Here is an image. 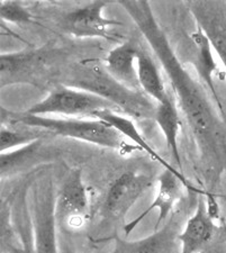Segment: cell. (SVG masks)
Returning a JSON list of instances; mask_svg holds the SVG:
<instances>
[{
  "label": "cell",
  "instance_id": "obj_6",
  "mask_svg": "<svg viewBox=\"0 0 226 253\" xmlns=\"http://www.w3.org/2000/svg\"><path fill=\"white\" fill-rule=\"evenodd\" d=\"M153 183L151 175L139 171H126L116 178L107 191L104 208L113 221H121Z\"/></svg>",
  "mask_w": 226,
  "mask_h": 253
},
{
  "label": "cell",
  "instance_id": "obj_10",
  "mask_svg": "<svg viewBox=\"0 0 226 253\" xmlns=\"http://www.w3.org/2000/svg\"><path fill=\"white\" fill-rule=\"evenodd\" d=\"M187 187L189 188V182L183 174L176 173L174 171L167 170L162 172L158 180V190L155 194L154 201L151 205L138 215L133 221L127 223L124 226V232L130 234L135 227H136L142 219H144L146 215H149L152 211H158V219L155 223V231L159 230L160 225L166 221L168 216L174 210L177 202L181 198L182 188Z\"/></svg>",
  "mask_w": 226,
  "mask_h": 253
},
{
  "label": "cell",
  "instance_id": "obj_5",
  "mask_svg": "<svg viewBox=\"0 0 226 253\" xmlns=\"http://www.w3.org/2000/svg\"><path fill=\"white\" fill-rule=\"evenodd\" d=\"M32 225L34 244L32 253H61L56 235L55 199L50 180L41 179L31 190Z\"/></svg>",
  "mask_w": 226,
  "mask_h": 253
},
{
  "label": "cell",
  "instance_id": "obj_7",
  "mask_svg": "<svg viewBox=\"0 0 226 253\" xmlns=\"http://www.w3.org/2000/svg\"><path fill=\"white\" fill-rule=\"evenodd\" d=\"M106 7L105 1H92L70 11L63 18V30L76 39L109 40L112 27L121 23L105 17Z\"/></svg>",
  "mask_w": 226,
  "mask_h": 253
},
{
  "label": "cell",
  "instance_id": "obj_4",
  "mask_svg": "<svg viewBox=\"0 0 226 253\" xmlns=\"http://www.w3.org/2000/svg\"><path fill=\"white\" fill-rule=\"evenodd\" d=\"M102 111L117 112L112 104L91 92L60 84L26 113L36 116L94 118Z\"/></svg>",
  "mask_w": 226,
  "mask_h": 253
},
{
  "label": "cell",
  "instance_id": "obj_16",
  "mask_svg": "<svg viewBox=\"0 0 226 253\" xmlns=\"http://www.w3.org/2000/svg\"><path fill=\"white\" fill-rule=\"evenodd\" d=\"M94 118H97V120H101L106 122L107 124H109L112 127L116 129L121 135L127 138V140L132 141L134 143L135 148L144 151V152L146 154H149L152 159H154L155 161L161 163V165L164 167V169L174 171L176 173L182 174V172H180V171L174 168L170 163H168L166 160H164L160 154H158V152H155L154 149L152 148L149 143L146 142L145 138L143 137L141 132H139L138 128L136 127V125H135V121L132 120V118L127 117L125 115H123V114H120L114 111H102L100 113H98L97 115L94 116Z\"/></svg>",
  "mask_w": 226,
  "mask_h": 253
},
{
  "label": "cell",
  "instance_id": "obj_2",
  "mask_svg": "<svg viewBox=\"0 0 226 253\" xmlns=\"http://www.w3.org/2000/svg\"><path fill=\"white\" fill-rule=\"evenodd\" d=\"M65 85L81 89L108 101L117 113L135 122L154 120L157 104L141 90H134L116 80L106 70L104 63L85 60L70 69Z\"/></svg>",
  "mask_w": 226,
  "mask_h": 253
},
{
  "label": "cell",
  "instance_id": "obj_1",
  "mask_svg": "<svg viewBox=\"0 0 226 253\" xmlns=\"http://www.w3.org/2000/svg\"><path fill=\"white\" fill-rule=\"evenodd\" d=\"M118 5L132 18L166 72L204 166L214 173H220L226 167V129L207 90L194 79L177 55L149 2L135 0L118 1Z\"/></svg>",
  "mask_w": 226,
  "mask_h": 253
},
{
  "label": "cell",
  "instance_id": "obj_11",
  "mask_svg": "<svg viewBox=\"0 0 226 253\" xmlns=\"http://www.w3.org/2000/svg\"><path fill=\"white\" fill-rule=\"evenodd\" d=\"M89 207L88 190L80 170H73L65 179L55 199L57 223L80 222Z\"/></svg>",
  "mask_w": 226,
  "mask_h": 253
},
{
  "label": "cell",
  "instance_id": "obj_18",
  "mask_svg": "<svg viewBox=\"0 0 226 253\" xmlns=\"http://www.w3.org/2000/svg\"><path fill=\"white\" fill-rule=\"evenodd\" d=\"M154 121L160 129L162 130L168 149L170 150L180 171H182L181 159H180L179 152V132L180 127H181V120H180L178 107H177L175 101L171 99L168 103L158 105Z\"/></svg>",
  "mask_w": 226,
  "mask_h": 253
},
{
  "label": "cell",
  "instance_id": "obj_3",
  "mask_svg": "<svg viewBox=\"0 0 226 253\" xmlns=\"http://www.w3.org/2000/svg\"><path fill=\"white\" fill-rule=\"evenodd\" d=\"M7 122L27 128L43 129L54 135L73 138L113 150H129L130 145L109 124L97 118L36 116L28 113H7Z\"/></svg>",
  "mask_w": 226,
  "mask_h": 253
},
{
  "label": "cell",
  "instance_id": "obj_8",
  "mask_svg": "<svg viewBox=\"0 0 226 253\" xmlns=\"http://www.w3.org/2000/svg\"><path fill=\"white\" fill-rule=\"evenodd\" d=\"M186 47L188 56L187 62L194 65L201 84H204L207 91L211 92L212 99L213 101H215L219 112L222 115V114H224L223 106H222L215 85V78L220 75L219 65L215 61L211 42H209L206 34L197 24L196 30L188 36Z\"/></svg>",
  "mask_w": 226,
  "mask_h": 253
},
{
  "label": "cell",
  "instance_id": "obj_15",
  "mask_svg": "<svg viewBox=\"0 0 226 253\" xmlns=\"http://www.w3.org/2000/svg\"><path fill=\"white\" fill-rule=\"evenodd\" d=\"M139 51L141 50H138L136 44L132 41H127L110 50L104 60L106 70L115 79L134 90H141L137 78Z\"/></svg>",
  "mask_w": 226,
  "mask_h": 253
},
{
  "label": "cell",
  "instance_id": "obj_12",
  "mask_svg": "<svg viewBox=\"0 0 226 253\" xmlns=\"http://www.w3.org/2000/svg\"><path fill=\"white\" fill-rule=\"evenodd\" d=\"M190 11L195 22L206 34L214 53L226 71V14L219 2H191Z\"/></svg>",
  "mask_w": 226,
  "mask_h": 253
},
{
  "label": "cell",
  "instance_id": "obj_17",
  "mask_svg": "<svg viewBox=\"0 0 226 253\" xmlns=\"http://www.w3.org/2000/svg\"><path fill=\"white\" fill-rule=\"evenodd\" d=\"M137 78L141 90L157 105L171 100L157 63L144 51L137 56Z\"/></svg>",
  "mask_w": 226,
  "mask_h": 253
},
{
  "label": "cell",
  "instance_id": "obj_14",
  "mask_svg": "<svg viewBox=\"0 0 226 253\" xmlns=\"http://www.w3.org/2000/svg\"><path fill=\"white\" fill-rule=\"evenodd\" d=\"M179 234L175 225L167 224L146 238L127 241L117 238L110 253H180Z\"/></svg>",
  "mask_w": 226,
  "mask_h": 253
},
{
  "label": "cell",
  "instance_id": "obj_9",
  "mask_svg": "<svg viewBox=\"0 0 226 253\" xmlns=\"http://www.w3.org/2000/svg\"><path fill=\"white\" fill-rule=\"evenodd\" d=\"M47 53L43 48H27L0 56L1 85L35 83L46 65Z\"/></svg>",
  "mask_w": 226,
  "mask_h": 253
},
{
  "label": "cell",
  "instance_id": "obj_21",
  "mask_svg": "<svg viewBox=\"0 0 226 253\" xmlns=\"http://www.w3.org/2000/svg\"><path fill=\"white\" fill-rule=\"evenodd\" d=\"M60 251L61 253H77L76 251H73L67 243L61 242V241H60Z\"/></svg>",
  "mask_w": 226,
  "mask_h": 253
},
{
  "label": "cell",
  "instance_id": "obj_20",
  "mask_svg": "<svg viewBox=\"0 0 226 253\" xmlns=\"http://www.w3.org/2000/svg\"><path fill=\"white\" fill-rule=\"evenodd\" d=\"M0 17L3 22L13 24H26L32 22V15L18 2L3 1L0 3Z\"/></svg>",
  "mask_w": 226,
  "mask_h": 253
},
{
  "label": "cell",
  "instance_id": "obj_19",
  "mask_svg": "<svg viewBox=\"0 0 226 253\" xmlns=\"http://www.w3.org/2000/svg\"><path fill=\"white\" fill-rule=\"evenodd\" d=\"M40 140L38 134L30 130L14 129L8 126L1 125L0 129V150L1 153H7L11 150H20L34 144Z\"/></svg>",
  "mask_w": 226,
  "mask_h": 253
},
{
  "label": "cell",
  "instance_id": "obj_13",
  "mask_svg": "<svg viewBox=\"0 0 226 253\" xmlns=\"http://www.w3.org/2000/svg\"><path fill=\"white\" fill-rule=\"evenodd\" d=\"M215 217L209 213L206 198H199L194 215L179 234L180 253H200L215 235Z\"/></svg>",
  "mask_w": 226,
  "mask_h": 253
}]
</instances>
